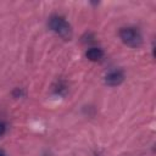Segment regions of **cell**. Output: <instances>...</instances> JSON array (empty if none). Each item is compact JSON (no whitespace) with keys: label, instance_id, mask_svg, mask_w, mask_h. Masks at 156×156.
<instances>
[{"label":"cell","instance_id":"cell-6","mask_svg":"<svg viewBox=\"0 0 156 156\" xmlns=\"http://www.w3.org/2000/svg\"><path fill=\"white\" fill-rule=\"evenodd\" d=\"M0 156H5V152L2 150H0Z\"/></svg>","mask_w":156,"mask_h":156},{"label":"cell","instance_id":"cell-1","mask_svg":"<svg viewBox=\"0 0 156 156\" xmlns=\"http://www.w3.org/2000/svg\"><path fill=\"white\" fill-rule=\"evenodd\" d=\"M49 27L52 32H55L63 39H69L72 37L71 24L61 16H51L49 20Z\"/></svg>","mask_w":156,"mask_h":156},{"label":"cell","instance_id":"cell-2","mask_svg":"<svg viewBox=\"0 0 156 156\" xmlns=\"http://www.w3.org/2000/svg\"><path fill=\"white\" fill-rule=\"evenodd\" d=\"M119 37H121L122 41L130 48H138L143 43V37H141L140 32L133 27L122 28L119 30Z\"/></svg>","mask_w":156,"mask_h":156},{"label":"cell","instance_id":"cell-5","mask_svg":"<svg viewBox=\"0 0 156 156\" xmlns=\"http://www.w3.org/2000/svg\"><path fill=\"white\" fill-rule=\"evenodd\" d=\"M5 130H6V127H5V124H4L2 122H0V136H1V135H4Z\"/></svg>","mask_w":156,"mask_h":156},{"label":"cell","instance_id":"cell-3","mask_svg":"<svg viewBox=\"0 0 156 156\" xmlns=\"http://www.w3.org/2000/svg\"><path fill=\"white\" fill-rule=\"evenodd\" d=\"M124 79V74L122 71L119 69H115V71H111L110 73L106 74L105 77V83L111 85V87H115V85H119Z\"/></svg>","mask_w":156,"mask_h":156},{"label":"cell","instance_id":"cell-4","mask_svg":"<svg viewBox=\"0 0 156 156\" xmlns=\"http://www.w3.org/2000/svg\"><path fill=\"white\" fill-rule=\"evenodd\" d=\"M87 57L90 60V61H99L104 56V51L102 49L100 48H90L88 51H87Z\"/></svg>","mask_w":156,"mask_h":156}]
</instances>
